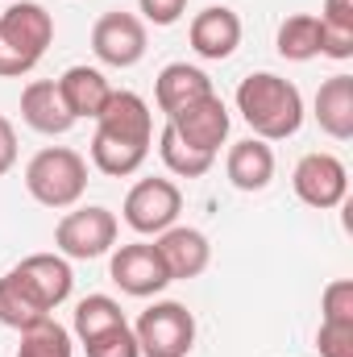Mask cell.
<instances>
[{
	"label": "cell",
	"mask_w": 353,
	"mask_h": 357,
	"mask_svg": "<svg viewBox=\"0 0 353 357\" xmlns=\"http://www.w3.org/2000/svg\"><path fill=\"white\" fill-rule=\"evenodd\" d=\"M237 112L262 142H287L303 125V96L274 71H254L237 84Z\"/></svg>",
	"instance_id": "obj_1"
},
{
	"label": "cell",
	"mask_w": 353,
	"mask_h": 357,
	"mask_svg": "<svg viewBox=\"0 0 353 357\" xmlns=\"http://www.w3.org/2000/svg\"><path fill=\"white\" fill-rule=\"evenodd\" d=\"M25 191L42 204V208H75L88 191V162L84 154H75L71 146H46L29 158L25 167Z\"/></svg>",
	"instance_id": "obj_2"
},
{
	"label": "cell",
	"mask_w": 353,
	"mask_h": 357,
	"mask_svg": "<svg viewBox=\"0 0 353 357\" xmlns=\"http://www.w3.org/2000/svg\"><path fill=\"white\" fill-rule=\"evenodd\" d=\"M133 337H137L142 357H187L195 345V316L175 299L150 303L137 316Z\"/></svg>",
	"instance_id": "obj_3"
},
{
	"label": "cell",
	"mask_w": 353,
	"mask_h": 357,
	"mask_svg": "<svg viewBox=\"0 0 353 357\" xmlns=\"http://www.w3.org/2000/svg\"><path fill=\"white\" fill-rule=\"evenodd\" d=\"M117 216L100 204L88 208H71L59 225H54V245L63 258H75V262H88V258H104L112 245H117Z\"/></svg>",
	"instance_id": "obj_4"
},
{
	"label": "cell",
	"mask_w": 353,
	"mask_h": 357,
	"mask_svg": "<svg viewBox=\"0 0 353 357\" xmlns=\"http://www.w3.org/2000/svg\"><path fill=\"white\" fill-rule=\"evenodd\" d=\"M183 212V191H179L171 178H142L129 187L125 204H121V216L133 233L142 237H158L167 233Z\"/></svg>",
	"instance_id": "obj_5"
},
{
	"label": "cell",
	"mask_w": 353,
	"mask_h": 357,
	"mask_svg": "<svg viewBox=\"0 0 353 357\" xmlns=\"http://www.w3.org/2000/svg\"><path fill=\"white\" fill-rule=\"evenodd\" d=\"M91 54L104 63V67H137L146 59V21L125 13V8H112L104 13L96 25H91Z\"/></svg>",
	"instance_id": "obj_6"
},
{
	"label": "cell",
	"mask_w": 353,
	"mask_h": 357,
	"mask_svg": "<svg viewBox=\"0 0 353 357\" xmlns=\"http://www.w3.org/2000/svg\"><path fill=\"white\" fill-rule=\"evenodd\" d=\"M50 42H54V17L42 4L17 0V4H8L0 13V46L8 54H17V59H25V63L38 67Z\"/></svg>",
	"instance_id": "obj_7"
},
{
	"label": "cell",
	"mask_w": 353,
	"mask_h": 357,
	"mask_svg": "<svg viewBox=\"0 0 353 357\" xmlns=\"http://www.w3.org/2000/svg\"><path fill=\"white\" fill-rule=\"evenodd\" d=\"M291 187L308 208H341L350 195V171L337 154H303L291 171Z\"/></svg>",
	"instance_id": "obj_8"
},
{
	"label": "cell",
	"mask_w": 353,
	"mask_h": 357,
	"mask_svg": "<svg viewBox=\"0 0 353 357\" xmlns=\"http://www.w3.org/2000/svg\"><path fill=\"white\" fill-rule=\"evenodd\" d=\"M167 125L175 129V137L183 146H191V150H200V154H220V146H225V137H229V125H233V116H229V108H225V100L212 91V96H204V100H195V104H187V108H179L175 116H167Z\"/></svg>",
	"instance_id": "obj_9"
},
{
	"label": "cell",
	"mask_w": 353,
	"mask_h": 357,
	"mask_svg": "<svg viewBox=\"0 0 353 357\" xmlns=\"http://www.w3.org/2000/svg\"><path fill=\"white\" fill-rule=\"evenodd\" d=\"M108 278L125 295H133V299H150L163 287H171V274L163 266L154 241H129V245H121L112 254V262H108Z\"/></svg>",
	"instance_id": "obj_10"
},
{
	"label": "cell",
	"mask_w": 353,
	"mask_h": 357,
	"mask_svg": "<svg viewBox=\"0 0 353 357\" xmlns=\"http://www.w3.org/2000/svg\"><path fill=\"white\" fill-rule=\"evenodd\" d=\"M187 42L200 59L208 63H225L237 46H241V17L229 8V4H208L191 17V29H187Z\"/></svg>",
	"instance_id": "obj_11"
},
{
	"label": "cell",
	"mask_w": 353,
	"mask_h": 357,
	"mask_svg": "<svg viewBox=\"0 0 353 357\" xmlns=\"http://www.w3.org/2000/svg\"><path fill=\"white\" fill-rule=\"evenodd\" d=\"M96 133H108L125 146H142L150 150V137H154V116H150V104L137 96V91H112L104 112L96 116Z\"/></svg>",
	"instance_id": "obj_12"
},
{
	"label": "cell",
	"mask_w": 353,
	"mask_h": 357,
	"mask_svg": "<svg viewBox=\"0 0 353 357\" xmlns=\"http://www.w3.org/2000/svg\"><path fill=\"white\" fill-rule=\"evenodd\" d=\"M158 258L171 274V282H187V278H200L208 262H212V245L200 229L191 225H171L167 233H158Z\"/></svg>",
	"instance_id": "obj_13"
},
{
	"label": "cell",
	"mask_w": 353,
	"mask_h": 357,
	"mask_svg": "<svg viewBox=\"0 0 353 357\" xmlns=\"http://www.w3.org/2000/svg\"><path fill=\"white\" fill-rule=\"evenodd\" d=\"M13 274L38 295V303L46 307V312H54L59 303H67L71 299V287H75V274H71V262L63 258V254H29V258H21Z\"/></svg>",
	"instance_id": "obj_14"
},
{
	"label": "cell",
	"mask_w": 353,
	"mask_h": 357,
	"mask_svg": "<svg viewBox=\"0 0 353 357\" xmlns=\"http://www.w3.org/2000/svg\"><path fill=\"white\" fill-rule=\"evenodd\" d=\"M54 84H59V96H63V104H67V112L75 121H96L104 112L108 96H112V84L104 79V71L100 67H84V63L67 67L63 79H54Z\"/></svg>",
	"instance_id": "obj_15"
},
{
	"label": "cell",
	"mask_w": 353,
	"mask_h": 357,
	"mask_svg": "<svg viewBox=\"0 0 353 357\" xmlns=\"http://www.w3.org/2000/svg\"><path fill=\"white\" fill-rule=\"evenodd\" d=\"M225 175L237 191H266L270 178H274V150L262 137H246V142H233L229 146V158H225Z\"/></svg>",
	"instance_id": "obj_16"
},
{
	"label": "cell",
	"mask_w": 353,
	"mask_h": 357,
	"mask_svg": "<svg viewBox=\"0 0 353 357\" xmlns=\"http://www.w3.org/2000/svg\"><path fill=\"white\" fill-rule=\"evenodd\" d=\"M21 121L33 133H46V137H59L75 125V116L67 112V104L59 96V84H50V79H33L21 91Z\"/></svg>",
	"instance_id": "obj_17"
},
{
	"label": "cell",
	"mask_w": 353,
	"mask_h": 357,
	"mask_svg": "<svg viewBox=\"0 0 353 357\" xmlns=\"http://www.w3.org/2000/svg\"><path fill=\"white\" fill-rule=\"evenodd\" d=\"M204 96H212V79L200 67H191V63H171L154 79V104L167 116H175L179 108H187V104H195Z\"/></svg>",
	"instance_id": "obj_18"
},
{
	"label": "cell",
	"mask_w": 353,
	"mask_h": 357,
	"mask_svg": "<svg viewBox=\"0 0 353 357\" xmlns=\"http://www.w3.org/2000/svg\"><path fill=\"white\" fill-rule=\"evenodd\" d=\"M316 121L333 142H350L353 137V75H333L316 91Z\"/></svg>",
	"instance_id": "obj_19"
},
{
	"label": "cell",
	"mask_w": 353,
	"mask_h": 357,
	"mask_svg": "<svg viewBox=\"0 0 353 357\" xmlns=\"http://www.w3.org/2000/svg\"><path fill=\"white\" fill-rule=\"evenodd\" d=\"M50 312L38 303V295L8 270L4 278H0V324L4 328H17V333H25V328H33L38 320H46Z\"/></svg>",
	"instance_id": "obj_20"
},
{
	"label": "cell",
	"mask_w": 353,
	"mask_h": 357,
	"mask_svg": "<svg viewBox=\"0 0 353 357\" xmlns=\"http://www.w3.org/2000/svg\"><path fill=\"white\" fill-rule=\"evenodd\" d=\"M278 54L287 63H308L320 54V17L316 13H291L283 25H278V38H274Z\"/></svg>",
	"instance_id": "obj_21"
},
{
	"label": "cell",
	"mask_w": 353,
	"mask_h": 357,
	"mask_svg": "<svg viewBox=\"0 0 353 357\" xmlns=\"http://www.w3.org/2000/svg\"><path fill=\"white\" fill-rule=\"evenodd\" d=\"M121 324H129V320H125V312H121V303H117L112 295H88V299L75 303L71 333H75L80 341H91V337H100V333H108V328H121Z\"/></svg>",
	"instance_id": "obj_22"
},
{
	"label": "cell",
	"mask_w": 353,
	"mask_h": 357,
	"mask_svg": "<svg viewBox=\"0 0 353 357\" xmlns=\"http://www.w3.org/2000/svg\"><path fill=\"white\" fill-rule=\"evenodd\" d=\"M146 154H150V150L125 146V142H117V137H108V133H96V137H91V167H96L100 175H112V178L133 175V171H142Z\"/></svg>",
	"instance_id": "obj_23"
},
{
	"label": "cell",
	"mask_w": 353,
	"mask_h": 357,
	"mask_svg": "<svg viewBox=\"0 0 353 357\" xmlns=\"http://www.w3.org/2000/svg\"><path fill=\"white\" fill-rule=\"evenodd\" d=\"M17 357H75V349H71V333H67L54 316H46V320H38L33 328L21 333Z\"/></svg>",
	"instance_id": "obj_24"
},
{
	"label": "cell",
	"mask_w": 353,
	"mask_h": 357,
	"mask_svg": "<svg viewBox=\"0 0 353 357\" xmlns=\"http://www.w3.org/2000/svg\"><path fill=\"white\" fill-rule=\"evenodd\" d=\"M158 154H163V167H167L171 175H179V178H204L208 171H212V162H216L212 154H200V150L183 146L171 125H167L163 137H158Z\"/></svg>",
	"instance_id": "obj_25"
},
{
	"label": "cell",
	"mask_w": 353,
	"mask_h": 357,
	"mask_svg": "<svg viewBox=\"0 0 353 357\" xmlns=\"http://www.w3.org/2000/svg\"><path fill=\"white\" fill-rule=\"evenodd\" d=\"M320 320L353 324V278H333L320 295Z\"/></svg>",
	"instance_id": "obj_26"
},
{
	"label": "cell",
	"mask_w": 353,
	"mask_h": 357,
	"mask_svg": "<svg viewBox=\"0 0 353 357\" xmlns=\"http://www.w3.org/2000/svg\"><path fill=\"white\" fill-rule=\"evenodd\" d=\"M84 349H88V357H142L137 337H133V328H129V324L108 328V333H100V337L84 341Z\"/></svg>",
	"instance_id": "obj_27"
},
{
	"label": "cell",
	"mask_w": 353,
	"mask_h": 357,
	"mask_svg": "<svg viewBox=\"0 0 353 357\" xmlns=\"http://www.w3.org/2000/svg\"><path fill=\"white\" fill-rule=\"evenodd\" d=\"M316 349H320V357H353V324H329V320H320Z\"/></svg>",
	"instance_id": "obj_28"
},
{
	"label": "cell",
	"mask_w": 353,
	"mask_h": 357,
	"mask_svg": "<svg viewBox=\"0 0 353 357\" xmlns=\"http://www.w3.org/2000/svg\"><path fill=\"white\" fill-rule=\"evenodd\" d=\"M137 8H142V17L150 21V25H175L179 17L187 13V0H137Z\"/></svg>",
	"instance_id": "obj_29"
},
{
	"label": "cell",
	"mask_w": 353,
	"mask_h": 357,
	"mask_svg": "<svg viewBox=\"0 0 353 357\" xmlns=\"http://www.w3.org/2000/svg\"><path fill=\"white\" fill-rule=\"evenodd\" d=\"M17 167V129L8 116H0V175H8Z\"/></svg>",
	"instance_id": "obj_30"
},
{
	"label": "cell",
	"mask_w": 353,
	"mask_h": 357,
	"mask_svg": "<svg viewBox=\"0 0 353 357\" xmlns=\"http://www.w3.org/2000/svg\"><path fill=\"white\" fill-rule=\"evenodd\" d=\"M320 21L333 29H353V0H324Z\"/></svg>",
	"instance_id": "obj_31"
}]
</instances>
